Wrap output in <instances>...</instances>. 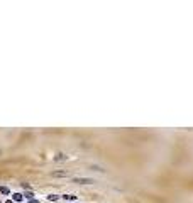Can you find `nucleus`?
<instances>
[{
  "mask_svg": "<svg viewBox=\"0 0 193 203\" xmlns=\"http://www.w3.org/2000/svg\"><path fill=\"white\" fill-rule=\"evenodd\" d=\"M73 181L75 183H80V184H90L91 183V179H86V178H73Z\"/></svg>",
  "mask_w": 193,
  "mask_h": 203,
  "instance_id": "f257e3e1",
  "label": "nucleus"
},
{
  "mask_svg": "<svg viewBox=\"0 0 193 203\" xmlns=\"http://www.w3.org/2000/svg\"><path fill=\"white\" fill-rule=\"evenodd\" d=\"M53 176H56V178H59V176L64 178V176H68V173H66V171H56V173H53Z\"/></svg>",
  "mask_w": 193,
  "mask_h": 203,
  "instance_id": "f03ea898",
  "label": "nucleus"
},
{
  "mask_svg": "<svg viewBox=\"0 0 193 203\" xmlns=\"http://www.w3.org/2000/svg\"><path fill=\"white\" fill-rule=\"evenodd\" d=\"M14 196V202H22V200H24V196L21 195V193H15V195H12Z\"/></svg>",
  "mask_w": 193,
  "mask_h": 203,
  "instance_id": "7ed1b4c3",
  "label": "nucleus"
},
{
  "mask_svg": "<svg viewBox=\"0 0 193 203\" xmlns=\"http://www.w3.org/2000/svg\"><path fill=\"white\" fill-rule=\"evenodd\" d=\"M0 193H2V195H9V193H10V189H9L7 186H0Z\"/></svg>",
  "mask_w": 193,
  "mask_h": 203,
  "instance_id": "20e7f679",
  "label": "nucleus"
},
{
  "mask_svg": "<svg viewBox=\"0 0 193 203\" xmlns=\"http://www.w3.org/2000/svg\"><path fill=\"white\" fill-rule=\"evenodd\" d=\"M64 198H66V200H75L76 196H75V195H66V196H64Z\"/></svg>",
  "mask_w": 193,
  "mask_h": 203,
  "instance_id": "39448f33",
  "label": "nucleus"
},
{
  "mask_svg": "<svg viewBox=\"0 0 193 203\" xmlns=\"http://www.w3.org/2000/svg\"><path fill=\"white\" fill-rule=\"evenodd\" d=\"M49 200H53V202H56V200H58V196H56V195H51V196H49Z\"/></svg>",
  "mask_w": 193,
  "mask_h": 203,
  "instance_id": "423d86ee",
  "label": "nucleus"
},
{
  "mask_svg": "<svg viewBox=\"0 0 193 203\" xmlns=\"http://www.w3.org/2000/svg\"><path fill=\"white\" fill-rule=\"evenodd\" d=\"M7 203H14V202H7Z\"/></svg>",
  "mask_w": 193,
  "mask_h": 203,
  "instance_id": "0eeeda50",
  "label": "nucleus"
}]
</instances>
